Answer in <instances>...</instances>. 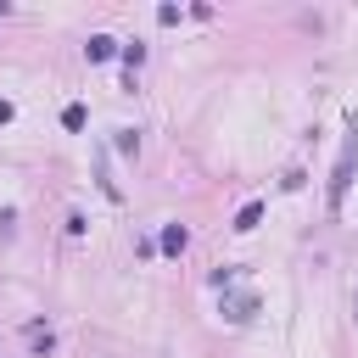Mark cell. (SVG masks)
Here are the masks:
<instances>
[{"instance_id":"3957f363","label":"cell","mask_w":358,"mask_h":358,"mask_svg":"<svg viewBox=\"0 0 358 358\" xmlns=\"http://www.w3.org/2000/svg\"><path fill=\"white\" fill-rule=\"evenodd\" d=\"M185 241H190V235H185V224H168V229H162V241H157V246H162V252H168V257H179V252H185Z\"/></svg>"},{"instance_id":"5b68a950","label":"cell","mask_w":358,"mask_h":358,"mask_svg":"<svg viewBox=\"0 0 358 358\" xmlns=\"http://www.w3.org/2000/svg\"><path fill=\"white\" fill-rule=\"evenodd\" d=\"M257 224H263V201H246V207L235 213V229L246 235V229H257Z\"/></svg>"},{"instance_id":"7a4b0ae2","label":"cell","mask_w":358,"mask_h":358,"mask_svg":"<svg viewBox=\"0 0 358 358\" xmlns=\"http://www.w3.org/2000/svg\"><path fill=\"white\" fill-rule=\"evenodd\" d=\"M252 313H257V296H252V291H235V296H224V319H229V324H246Z\"/></svg>"},{"instance_id":"ba28073f","label":"cell","mask_w":358,"mask_h":358,"mask_svg":"<svg viewBox=\"0 0 358 358\" xmlns=\"http://www.w3.org/2000/svg\"><path fill=\"white\" fill-rule=\"evenodd\" d=\"M117 151H129V157L140 151V140H134V129H117Z\"/></svg>"},{"instance_id":"8992f818","label":"cell","mask_w":358,"mask_h":358,"mask_svg":"<svg viewBox=\"0 0 358 358\" xmlns=\"http://www.w3.org/2000/svg\"><path fill=\"white\" fill-rule=\"evenodd\" d=\"M112 50H117V39H106V34H95V39L84 45V56H90V62H106Z\"/></svg>"},{"instance_id":"6da1fadb","label":"cell","mask_w":358,"mask_h":358,"mask_svg":"<svg viewBox=\"0 0 358 358\" xmlns=\"http://www.w3.org/2000/svg\"><path fill=\"white\" fill-rule=\"evenodd\" d=\"M352 162H358V129L347 134V145H341V157H336V173H330V207H341V201H347V185H352Z\"/></svg>"},{"instance_id":"277c9868","label":"cell","mask_w":358,"mask_h":358,"mask_svg":"<svg viewBox=\"0 0 358 358\" xmlns=\"http://www.w3.org/2000/svg\"><path fill=\"white\" fill-rule=\"evenodd\" d=\"M22 341H28L34 352H50V347H56V336H50V324H28V330H22Z\"/></svg>"},{"instance_id":"52a82bcc","label":"cell","mask_w":358,"mask_h":358,"mask_svg":"<svg viewBox=\"0 0 358 358\" xmlns=\"http://www.w3.org/2000/svg\"><path fill=\"white\" fill-rule=\"evenodd\" d=\"M62 123H67V129H73V134H78V129H84V123H90V112H84V101H73V106H67V112H62Z\"/></svg>"},{"instance_id":"9c48e42d","label":"cell","mask_w":358,"mask_h":358,"mask_svg":"<svg viewBox=\"0 0 358 358\" xmlns=\"http://www.w3.org/2000/svg\"><path fill=\"white\" fill-rule=\"evenodd\" d=\"M0 123H11V101H0Z\"/></svg>"}]
</instances>
